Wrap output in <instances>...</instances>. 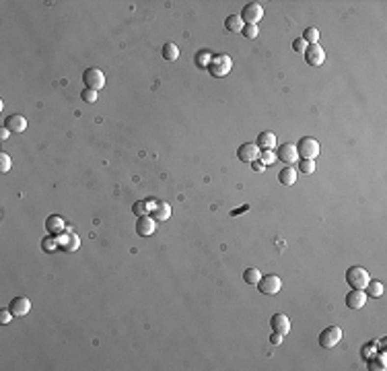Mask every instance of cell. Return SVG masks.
Returning <instances> with one entry per match:
<instances>
[{
	"label": "cell",
	"mask_w": 387,
	"mask_h": 371,
	"mask_svg": "<svg viewBox=\"0 0 387 371\" xmlns=\"http://www.w3.org/2000/svg\"><path fill=\"white\" fill-rule=\"evenodd\" d=\"M231 68H233V60H231L229 54H214L212 60H210V66H208L210 74L217 77V79L227 77V74L231 72Z\"/></svg>",
	"instance_id": "1"
},
{
	"label": "cell",
	"mask_w": 387,
	"mask_h": 371,
	"mask_svg": "<svg viewBox=\"0 0 387 371\" xmlns=\"http://www.w3.org/2000/svg\"><path fill=\"white\" fill-rule=\"evenodd\" d=\"M369 281H371V277H369L367 268H362V266H350L346 270V283L350 285L352 289H362L364 291V287L369 285Z\"/></svg>",
	"instance_id": "2"
},
{
	"label": "cell",
	"mask_w": 387,
	"mask_h": 371,
	"mask_svg": "<svg viewBox=\"0 0 387 371\" xmlns=\"http://www.w3.org/2000/svg\"><path fill=\"white\" fill-rule=\"evenodd\" d=\"M83 83H84V89H93V91H99L105 87V74L99 68H87L83 72Z\"/></svg>",
	"instance_id": "3"
},
{
	"label": "cell",
	"mask_w": 387,
	"mask_h": 371,
	"mask_svg": "<svg viewBox=\"0 0 387 371\" xmlns=\"http://www.w3.org/2000/svg\"><path fill=\"white\" fill-rule=\"evenodd\" d=\"M297 153L299 159H315L319 155V143L311 136H303L299 143H297Z\"/></svg>",
	"instance_id": "4"
},
{
	"label": "cell",
	"mask_w": 387,
	"mask_h": 371,
	"mask_svg": "<svg viewBox=\"0 0 387 371\" xmlns=\"http://www.w3.org/2000/svg\"><path fill=\"white\" fill-rule=\"evenodd\" d=\"M342 336H344L342 328L330 326V328H326V330L319 334V346H321V348H334V346L342 341Z\"/></svg>",
	"instance_id": "5"
},
{
	"label": "cell",
	"mask_w": 387,
	"mask_h": 371,
	"mask_svg": "<svg viewBox=\"0 0 387 371\" xmlns=\"http://www.w3.org/2000/svg\"><path fill=\"white\" fill-rule=\"evenodd\" d=\"M262 17H264V8H262V4H257V2L245 4L243 10H241V19H243L245 25H257L262 21Z\"/></svg>",
	"instance_id": "6"
},
{
	"label": "cell",
	"mask_w": 387,
	"mask_h": 371,
	"mask_svg": "<svg viewBox=\"0 0 387 371\" xmlns=\"http://www.w3.org/2000/svg\"><path fill=\"white\" fill-rule=\"evenodd\" d=\"M276 159H278V161H282L284 165H295L297 159H299L297 144H293V143H282L280 146L276 148Z\"/></svg>",
	"instance_id": "7"
},
{
	"label": "cell",
	"mask_w": 387,
	"mask_h": 371,
	"mask_svg": "<svg viewBox=\"0 0 387 371\" xmlns=\"http://www.w3.org/2000/svg\"><path fill=\"white\" fill-rule=\"evenodd\" d=\"M255 287L260 289V293H264V295H276L278 291L282 289V281H280V277H276V274H268V277L260 279V283H257Z\"/></svg>",
	"instance_id": "8"
},
{
	"label": "cell",
	"mask_w": 387,
	"mask_h": 371,
	"mask_svg": "<svg viewBox=\"0 0 387 371\" xmlns=\"http://www.w3.org/2000/svg\"><path fill=\"white\" fill-rule=\"evenodd\" d=\"M303 56H305V62H307L309 66H321L326 62V52H324V48H321L319 44L307 46Z\"/></svg>",
	"instance_id": "9"
},
{
	"label": "cell",
	"mask_w": 387,
	"mask_h": 371,
	"mask_svg": "<svg viewBox=\"0 0 387 371\" xmlns=\"http://www.w3.org/2000/svg\"><path fill=\"white\" fill-rule=\"evenodd\" d=\"M58 246L64 252H77L81 248V239H79L77 233H72L70 227H68L66 233H60V235H58Z\"/></svg>",
	"instance_id": "10"
},
{
	"label": "cell",
	"mask_w": 387,
	"mask_h": 371,
	"mask_svg": "<svg viewBox=\"0 0 387 371\" xmlns=\"http://www.w3.org/2000/svg\"><path fill=\"white\" fill-rule=\"evenodd\" d=\"M237 157H239V161H243V163H251V161H255V159L260 157V146H257L255 143H243L237 148Z\"/></svg>",
	"instance_id": "11"
},
{
	"label": "cell",
	"mask_w": 387,
	"mask_h": 371,
	"mask_svg": "<svg viewBox=\"0 0 387 371\" xmlns=\"http://www.w3.org/2000/svg\"><path fill=\"white\" fill-rule=\"evenodd\" d=\"M8 310L15 317H23L31 312V301L27 299V297H15V299L8 303Z\"/></svg>",
	"instance_id": "12"
},
{
	"label": "cell",
	"mask_w": 387,
	"mask_h": 371,
	"mask_svg": "<svg viewBox=\"0 0 387 371\" xmlns=\"http://www.w3.org/2000/svg\"><path fill=\"white\" fill-rule=\"evenodd\" d=\"M155 229H157V223H155V219L153 217H138V221H136V235H140V237H148V235H153L155 233Z\"/></svg>",
	"instance_id": "13"
},
{
	"label": "cell",
	"mask_w": 387,
	"mask_h": 371,
	"mask_svg": "<svg viewBox=\"0 0 387 371\" xmlns=\"http://www.w3.org/2000/svg\"><path fill=\"white\" fill-rule=\"evenodd\" d=\"M150 217H153L155 221H167L171 217V204L150 200Z\"/></svg>",
	"instance_id": "14"
},
{
	"label": "cell",
	"mask_w": 387,
	"mask_h": 371,
	"mask_svg": "<svg viewBox=\"0 0 387 371\" xmlns=\"http://www.w3.org/2000/svg\"><path fill=\"white\" fill-rule=\"evenodd\" d=\"M367 303V293L362 289H352L348 295H346V307L348 310H360Z\"/></svg>",
	"instance_id": "15"
},
{
	"label": "cell",
	"mask_w": 387,
	"mask_h": 371,
	"mask_svg": "<svg viewBox=\"0 0 387 371\" xmlns=\"http://www.w3.org/2000/svg\"><path fill=\"white\" fill-rule=\"evenodd\" d=\"M4 128H8L10 132H15V134H21V132L27 130V120L21 114H13V115H8V118L4 120Z\"/></svg>",
	"instance_id": "16"
},
{
	"label": "cell",
	"mask_w": 387,
	"mask_h": 371,
	"mask_svg": "<svg viewBox=\"0 0 387 371\" xmlns=\"http://www.w3.org/2000/svg\"><path fill=\"white\" fill-rule=\"evenodd\" d=\"M270 328L274 332H278V334H288L290 332V320L284 315V314H274L272 317H270Z\"/></svg>",
	"instance_id": "17"
},
{
	"label": "cell",
	"mask_w": 387,
	"mask_h": 371,
	"mask_svg": "<svg viewBox=\"0 0 387 371\" xmlns=\"http://www.w3.org/2000/svg\"><path fill=\"white\" fill-rule=\"evenodd\" d=\"M64 229H68V227H66V223H64V219L60 215H52V217L46 219V231L50 233V235L58 237Z\"/></svg>",
	"instance_id": "18"
},
{
	"label": "cell",
	"mask_w": 387,
	"mask_h": 371,
	"mask_svg": "<svg viewBox=\"0 0 387 371\" xmlns=\"http://www.w3.org/2000/svg\"><path fill=\"white\" fill-rule=\"evenodd\" d=\"M278 182L282 186H293L297 182V169H293V165H286L280 169V173H278Z\"/></svg>",
	"instance_id": "19"
},
{
	"label": "cell",
	"mask_w": 387,
	"mask_h": 371,
	"mask_svg": "<svg viewBox=\"0 0 387 371\" xmlns=\"http://www.w3.org/2000/svg\"><path fill=\"white\" fill-rule=\"evenodd\" d=\"M243 27H245V23H243L241 15H229L227 21H224V29L231 31V33H241Z\"/></svg>",
	"instance_id": "20"
},
{
	"label": "cell",
	"mask_w": 387,
	"mask_h": 371,
	"mask_svg": "<svg viewBox=\"0 0 387 371\" xmlns=\"http://www.w3.org/2000/svg\"><path fill=\"white\" fill-rule=\"evenodd\" d=\"M257 146L262 148H270V151H274V146H276V134L274 132H260V136H257Z\"/></svg>",
	"instance_id": "21"
},
{
	"label": "cell",
	"mask_w": 387,
	"mask_h": 371,
	"mask_svg": "<svg viewBox=\"0 0 387 371\" xmlns=\"http://www.w3.org/2000/svg\"><path fill=\"white\" fill-rule=\"evenodd\" d=\"M212 56H214V54H212L210 50H200L198 54H196V66H198V68H202V70H204V68L208 70V66H210V60H212Z\"/></svg>",
	"instance_id": "22"
},
{
	"label": "cell",
	"mask_w": 387,
	"mask_h": 371,
	"mask_svg": "<svg viewBox=\"0 0 387 371\" xmlns=\"http://www.w3.org/2000/svg\"><path fill=\"white\" fill-rule=\"evenodd\" d=\"M161 54H163V58H165V60L173 62V60H177V58H179V48H177L175 44H165V46H163V50H161Z\"/></svg>",
	"instance_id": "23"
},
{
	"label": "cell",
	"mask_w": 387,
	"mask_h": 371,
	"mask_svg": "<svg viewBox=\"0 0 387 371\" xmlns=\"http://www.w3.org/2000/svg\"><path fill=\"white\" fill-rule=\"evenodd\" d=\"M132 213L136 217H146L150 213V200H138V202H134Z\"/></svg>",
	"instance_id": "24"
},
{
	"label": "cell",
	"mask_w": 387,
	"mask_h": 371,
	"mask_svg": "<svg viewBox=\"0 0 387 371\" xmlns=\"http://www.w3.org/2000/svg\"><path fill=\"white\" fill-rule=\"evenodd\" d=\"M260 279H262L260 268H247V270L243 272V281H245L247 285H257V283H260Z\"/></svg>",
	"instance_id": "25"
},
{
	"label": "cell",
	"mask_w": 387,
	"mask_h": 371,
	"mask_svg": "<svg viewBox=\"0 0 387 371\" xmlns=\"http://www.w3.org/2000/svg\"><path fill=\"white\" fill-rule=\"evenodd\" d=\"M364 291H367V297H381L383 295V283L369 281V285L364 287Z\"/></svg>",
	"instance_id": "26"
},
{
	"label": "cell",
	"mask_w": 387,
	"mask_h": 371,
	"mask_svg": "<svg viewBox=\"0 0 387 371\" xmlns=\"http://www.w3.org/2000/svg\"><path fill=\"white\" fill-rule=\"evenodd\" d=\"M303 39L307 41V46L317 44V39H319V29H317V27H307V29L303 31Z\"/></svg>",
	"instance_id": "27"
},
{
	"label": "cell",
	"mask_w": 387,
	"mask_h": 371,
	"mask_svg": "<svg viewBox=\"0 0 387 371\" xmlns=\"http://www.w3.org/2000/svg\"><path fill=\"white\" fill-rule=\"evenodd\" d=\"M299 171H303V173H313L315 171V159H301L299 161Z\"/></svg>",
	"instance_id": "28"
},
{
	"label": "cell",
	"mask_w": 387,
	"mask_h": 371,
	"mask_svg": "<svg viewBox=\"0 0 387 371\" xmlns=\"http://www.w3.org/2000/svg\"><path fill=\"white\" fill-rule=\"evenodd\" d=\"M41 248H44V252H56L60 246H58V237L56 235H50V237H46L44 241H41Z\"/></svg>",
	"instance_id": "29"
},
{
	"label": "cell",
	"mask_w": 387,
	"mask_h": 371,
	"mask_svg": "<svg viewBox=\"0 0 387 371\" xmlns=\"http://www.w3.org/2000/svg\"><path fill=\"white\" fill-rule=\"evenodd\" d=\"M257 159H260L264 165H270V163L276 161V153L270 151V148H264V151H260V157H257Z\"/></svg>",
	"instance_id": "30"
},
{
	"label": "cell",
	"mask_w": 387,
	"mask_h": 371,
	"mask_svg": "<svg viewBox=\"0 0 387 371\" xmlns=\"http://www.w3.org/2000/svg\"><path fill=\"white\" fill-rule=\"evenodd\" d=\"M10 167H13V159H10V155L8 153H0V171L6 173Z\"/></svg>",
	"instance_id": "31"
},
{
	"label": "cell",
	"mask_w": 387,
	"mask_h": 371,
	"mask_svg": "<svg viewBox=\"0 0 387 371\" xmlns=\"http://www.w3.org/2000/svg\"><path fill=\"white\" fill-rule=\"evenodd\" d=\"M81 99H83L84 103H95V101H97V91H93V89H83V91H81Z\"/></svg>",
	"instance_id": "32"
},
{
	"label": "cell",
	"mask_w": 387,
	"mask_h": 371,
	"mask_svg": "<svg viewBox=\"0 0 387 371\" xmlns=\"http://www.w3.org/2000/svg\"><path fill=\"white\" fill-rule=\"evenodd\" d=\"M241 33H243V37H247V39H255L257 33H260V29H257V25H245Z\"/></svg>",
	"instance_id": "33"
},
{
	"label": "cell",
	"mask_w": 387,
	"mask_h": 371,
	"mask_svg": "<svg viewBox=\"0 0 387 371\" xmlns=\"http://www.w3.org/2000/svg\"><path fill=\"white\" fill-rule=\"evenodd\" d=\"M293 50L297 52V54H305V50H307V41H305L303 37L295 39V41H293Z\"/></svg>",
	"instance_id": "34"
},
{
	"label": "cell",
	"mask_w": 387,
	"mask_h": 371,
	"mask_svg": "<svg viewBox=\"0 0 387 371\" xmlns=\"http://www.w3.org/2000/svg\"><path fill=\"white\" fill-rule=\"evenodd\" d=\"M371 369H379V371H383V369H385V357L381 355V357L377 359V361L373 359V361H371Z\"/></svg>",
	"instance_id": "35"
},
{
	"label": "cell",
	"mask_w": 387,
	"mask_h": 371,
	"mask_svg": "<svg viewBox=\"0 0 387 371\" xmlns=\"http://www.w3.org/2000/svg\"><path fill=\"white\" fill-rule=\"evenodd\" d=\"M13 314H10V310H2V312H0V322H2V324H8L10 320H13Z\"/></svg>",
	"instance_id": "36"
},
{
	"label": "cell",
	"mask_w": 387,
	"mask_h": 371,
	"mask_svg": "<svg viewBox=\"0 0 387 371\" xmlns=\"http://www.w3.org/2000/svg\"><path fill=\"white\" fill-rule=\"evenodd\" d=\"M251 169H253V171H266V165L260 161V159H255V161H251Z\"/></svg>",
	"instance_id": "37"
},
{
	"label": "cell",
	"mask_w": 387,
	"mask_h": 371,
	"mask_svg": "<svg viewBox=\"0 0 387 371\" xmlns=\"http://www.w3.org/2000/svg\"><path fill=\"white\" fill-rule=\"evenodd\" d=\"M282 338H284L282 334H278V332H274V334L270 336V342H272V344H280V342H282Z\"/></svg>",
	"instance_id": "38"
},
{
	"label": "cell",
	"mask_w": 387,
	"mask_h": 371,
	"mask_svg": "<svg viewBox=\"0 0 387 371\" xmlns=\"http://www.w3.org/2000/svg\"><path fill=\"white\" fill-rule=\"evenodd\" d=\"M10 134H13V132H10L8 128H4V126H2V128H0V139H2V141H6Z\"/></svg>",
	"instance_id": "39"
},
{
	"label": "cell",
	"mask_w": 387,
	"mask_h": 371,
	"mask_svg": "<svg viewBox=\"0 0 387 371\" xmlns=\"http://www.w3.org/2000/svg\"><path fill=\"white\" fill-rule=\"evenodd\" d=\"M245 210H249V206H247V204H245V206H239L237 210H233V213H231V217H237V215H241V213H245Z\"/></svg>",
	"instance_id": "40"
}]
</instances>
